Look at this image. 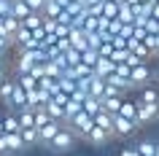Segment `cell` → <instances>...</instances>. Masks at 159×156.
<instances>
[{
	"instance_id": "obj_18",
	"label": "cell",
	"mask_w": 159,
	"mask_h": 156,
	"mask_svg": "<svg viewBox=\"0 0 159 156\" xmlns=\"http://www.w3.org/2000/svg\"><path fill=\"white\" fill-rule=\"evenodd\" d=\"M81 110H84V102H81V100H73V97H70V102L65 105V124L70 121L73 116H78Z\"/></svg>"
},
{
	"instance_id": "obj_36",
	"label": "cell",
	"mask_w": 159,
	"mask_h": 156,
	"mask_svg": "<svg viewBox=\"0 0 159 156\" xmlns=\"http://www.w3.org/2000/svg\"><path fill=\"white\" fill-rule=\"evenodd\" d=\"M140 62H146V59H140L138 54H135V51H129V57H127V65H129V67H138Z\"/></svg>"
},
{
	"instance_id": "obj_44",
	"label": "cell",
	"mask_w": 159,
	"mask_h": 156,
	"mask_svg": "<svg viewBox=\"0 0 159 156\" xmlns=\"http://www.w3.org/2000/svg\"><path fill=\"white\" fill-rule=\"evenodd\" d=\"M157 156H159V148H157Z\"/></svg>"
},
{
	"instance_id": "obj_20",
	"label": "cell",
	"mask_w": 159,
	"mask_h": 156,
	"mask_svg": "<svg viewBox=\"0 0 159 156\" xmlns=\"http://www.w3.org/2000/svg\"><path fill=\"white\" fill-rule=\"evenodd\" d=\"M43 19H46V16H43L41 11H33L30 16H25V19H22V25H25V27H30V30H38V27H43Z\"/></svg>"
},
{
	"instance_id": "obj_26",
	"label": "cell",
	"mask_w": 159,
	"mask_h": 156,
	"mask_svg": "<svg viewBox=\"0 0 159 156\" xmlns=\"http://www.w3.org/2000/svg\"><path fill=\"white\" fill-rule=\"evenodd\" d=\"M119 19L124 22V25H135V8L129 3H121V8H119Z\"/></svg>"
},
{
	"instance_id": "obj_3",
	"label": "cell",
	"mask_w": 159,
	"mask_h": 156,
	"mask_svg": "<svg viewBox=\"0 0 159 156\" xmlns=\"http://www.w3.org/2000/svg\"><path fill=\"white\" fill-rule=\"evenodd\" d=\"M138 129H140L138 121H132V118H127V116H121V113L113 116V132H116V137H132Z\"/></svg>"
},
{
	"instance_id": "obj_7",
	"label": "cell",
	"mask_w": 159,
	"mask_h": 156,
	"mask_svg": "<svg viewBox=\"0 0 159 156\" xmlns=\"http://www.w3.org/2000/svg\"><path fill=\"white\" fill-rule=\"evenodd\" d=\"M8 108H11V110H25V108H30V105H27V89H25V86H19V81H16L14 94H11Z\"/></svg>"
},
{
	"instance_id": "obj_30",
	"label": "cell",
	"mask_w": 159,
	"mask_h": 156,
	"mask_svg": "<svg viewBox=\"0 0 159 156\" xmlns=\"http://www.w3.org/2000/svg\"><path fill=\"white\" fill-rule=\"evenodd\" d=\"M97 51H100V57H111V54L116 51V46H113V41H105V43H102V46H100Z\"/></svg>"
},
{
	"instance_id": "obj_14",
	"label": "cell",
	"mask_w": 159,
	"mask_h": 156,
	"mask_svg": "<svg viewBox=\"0 0 159 156\" xmlns=\"http://www.w3.org/2000/svg\"><path fill=\"white\" fill-rule=\"evenodd\" d=\"M19 27H22V19H19V16H14V14H8V16H3V30H6V33H8L11 38H16Z\"/></svg>"
},
{
	"instance_id": "obj_32",
	"label": "cell",
	"mask_w": 159,
	"mask_h": 156,
	"mask_svg": "<svg viewBox=\"0 0 159 156\" xmlns=\"http://www.w3.org/2000/svg\"><path fill=\"white\" fill-rule=\"evenodd\" d=\"M14 8V0H0V16H8Z\"/></svg>"
},
{
	"instance_id": "obj_39",
	"label": "cell",
	"mask_w": 159,
	"mask_h": 156,
	"mask_svg": "<svg viewBox=\"0 0 159 156\" xmlns=\"http://www.w3.org/2000/svg\"><path fill=\"white\" fill-rule=\"evenodd\" d=\"M151 16H154V19H159V0L154 3V8H151Z\"/></svg>"
},
{
	"instance_id": "obj_23",
	"label": "cell",
	"mask_w": 159,
	"mask_h": 156,
	"mask_svg": "<svg viewBox=\"0 0 159 156\" xmlns=\"http://www.w3.org/2000/svg\"><path fill=\"white\" fill-rule=\"evenodd\" d=\"M119 8H121V3H119V0H105V3H102V16L119 19Z\"/></svg>"
},
{
	"instance_id": "obj_19",
	"label": "cell",
	"mask_w": 159,
	"mask_h": 156,
	"mask_svg": "<svg viewBox=\"0 0 159 156\" xmlns=\"http://www.w3.org/2000/svg\"><path fill=\"white\" fill-rule=\"evenodd\" d=\"M121 102H124V97H102V110H108V113L116 116L121 110Z\"/></svg>"
},
{
	"instance_id": "obj_24",
	"label": "cell",
	"mask_w": 159,
	"mask_h": 156,
	"mask_svg": "<svg viewBox=\"0 0 159 156\" xmlns=\"http://www.w3.org/2000/svg\"><path fill=\"white\" fill-rule=\"evenodd\" d=\"M62 8H65V6H62L59 0H46V6H43V16H54V19H57L59 14H62Z\"/></svg>"
},
{
	"instance_id": "obj_11",
	"label": "cell",
	"mask_w": 159,
	"mask_h": 156,
	"mask_svg": "<svg viewBox=\"0 0 159 156\" xmlns=\"http://www.w3.org/2000/svg\"><path fill=\"white\" fill-rule=\"evenodd\" d=\"M6 140H8L11 154H19V151H25V148H27L25 137H22V132H8V135H6Z\"/></svg>"
},
{
	"instance_id": "obj_17",
	"label": "cell",
	"mask_w": 159,
	"mask_h": 156,
	"mask_svg": "<svg viewBox=\"0 0 159 156\" xmlns=\"http://www.w3.org/2000/svg\"><path fill=\"white\" fill-rule=\"evenodd\" d=\"M121 116H127V118H132V121H138V100H127L121 102V110H119Z\"/></svg>"
},
{
	"instance_id": "obj_35",
	"label": "cell",
	"mask_w": 159,
	"mask_h": 156,
	"mask_svg": "<svg viewBox=\"0 0 159 156\" xmlns=\"http://www.w3.org/2000/svg\"><path fill=\"white\" fill-rule=\"evenodd\" d=\"M105 3V0H102ZM102 3H94V6H86V11L92 14V16H102Z\"/></svg>"
},
{
	"instance_id": "obj_34",
	"label": "cell",
	"mask_w": 159,
	"mask_h": 156,
	"mask_svg": "<svg viewBox=\"0 0 159 156\" xmlns=\"http://www.w3.org/2000/svg\"><path fill=\"white\" fill-rule=\"evenodd\" d=\"M0 156H11V148H8V140H6V135H0Z\"/></svg>"
},
{
	"instance_id": "obj_6",
	"label": "cell",
	"mask_w": 159,
	"mask_h": 156,
	"mask_svg": "<svg viewBox=\"0 0 159 156\" xmlns=\"http://www.w3.org/2000/svg\"><path fill=\"white\" fill-rule=\"evenodd\" d=\"M62 124H65V121H59V118H51L49 124H43V127H41V145H49L51 140L57 137V132L62 129Z\"/></svg>"
},
{
	"instance_id": "obj_5",
	"label": "cell",
	"mask_w": 159,
	"mask_h": 156,
	"mask_svg": "<svg viewBox=\"0 0 159 156\" xmlns=\"http://www.w3.org/2000/svg\"><path fill=\"white\" fill-rule=\"evenodd\" d=\"M159 118V105H148V102H140L138 100V124L146 127V124L157 121Z\"/></svg>"
},
{
	"instance_id": "obj_27",
	"label": "cell",
	"mask_w": 159,
	"mask_h": 156,
	"mask_svg": "<svg viewBox=\"0 0 159 156\" xmlns=\"http://www.w3.org/2000/svg\"><path fill=\"white\" fill-rule=\"evenodd\" d=\"M16 81H19V86H25L27 91L38 86V78H35L33 73H19V75H16Z\"/></svg>"
},
{
	"instance_id": "obj_1",
	"label": "cell",
	"mask_w": 159,
	"mask_h": 156,
	"mask_svg": "<svg viewBox=\"0 0 159 156\" xmlns=\"http://www.w3.org/2000/svg\"><path fill=\"white\" fill-rule=\"evenodd\" d=\"M75 140H78L75 129L70 127V124H65V127H62V129L57 132V137H54V140L49 143V148H51V151H57V154H65V151H73Z\"/></svg>"
},
{
	"instance_id": "obj_42",
	"label": "cell",
	"mask_w": 159,
	"mask_h": 156,
	"mask_svg": "<svg viewBox=\"0 0 159 156\" xmlns=\"http://www.w3.org/2000/svg\"><path fill=\"white\" fill-rule=\"evenodd\" d=\"M127 3H129V6H140L143 0H127Z\"/></svg>"
},
{
	"instance_id": "obj_4",
	"label": "cell",
	"mask_w": 159,
	"mask_h": 156,
	"mask_svg": "<svg viewBox=\"0 0 159 156\" xmlns=\"http://www.w3.org/2000/svg\"><path fill=\"white\" fill-rule=\"evenodd\" d=\"M154 75H157V73L151 70L148 62H140L138 67H132V83H135V89H140V86H148Z\"/></svg>"
},
{
	"instance_id": "obj_31",
	"label": "cell",
	"mask_w": 159,
	"mask_h": 156,
	"mask_svg": "<svg viewBox=\"0 0 159 156\" xmlns=\"http://www.w3.org/2000/svg\"><path fill=\"white\" fill-rule=\"evenodd\" d=\"M57 22H59V25H73V14H70L67 8H62V14L57 16Z\"/></svg>"
},
{
	"instance_id": "obj_16",
	"label": "cell",
	"mask_w": 159,
	"mask_h": 156,
	"mask_svg": "<svg viewBox=\"0 0 159 156\" xmlns=\"http://www.w3.org/2000/svg\"><path fill=\"white\" fill-rule=\"evenodd\" d=\"M43 108L49 110V116H51V118H59V121H65V105H62V102H57L54 97H51Z\"/></svg>"
},
{
	"instance_id": "obj_10",
	"label": "cell",
	"mask_w": 159,
	"mask_h": 156,
	"mask_svg": "<svg viewBox=\"0 0 159 156\" xmlns=\"http://www.w3.org/2000/svg\"><path fill=\"white\" fill-rule=\"evenodd\" d=\"M14 89H16V75H6V81H3V86H0V102L8 105Z\"/></svg>"
},
{
	"instance_id": "obj_8",
	"label": "cell",
	"mask_w": 159,
	"mask_h": 156,
	"mask_svg": "<svg viewBox=\"0 0 159 156\" xmlns=\"http://www.w3.org/2000/svg\"><path fill=\"white\" fill-rule=\"evenodd\" d=\"M113 137V135H111L108 129H102V127H97V124H94L92 127V132H89V135H86V143H92V145H105V143H108V140Z\"/></svg>"
},
{
	"instance_id": "obj_29",
	"label": "cell",
	"mask_w": 159,
	"mask_h": 156,
	"mask_svg": "<svg viewBox=\"0 0 159 156\" xmlns=\"http://www.w3.org/2000/svg\"><path fill=\"white\" fill-rule=\"evenodd\" d=\"M51 121V116H49V110H46V108H35V127H38V129H41L43 124H49Z\"/></svg>"
},
{
	"instance_id": "obj_33",
	"label": "cell",
	"mask_w": 159,
	"mask_h": 156,
	"mask_svg": "<svg viewBox=\"0 0 159 156\" xmlns=\"http://www.w3.org/2000/svg\"><path fill=\"white\" fill-rule=\"evenodd\" d=\"M119 156H140V151H138V145H124Z\"/></svg>"
},
{
	"instance_id": "obj_37",
	"label": "cell",
	"mask_w": 159,
	"mask_h": 156,
	"mask_svg": "<svg viewBox=\"0 0 159 156\" xmlns=\"http://www.w3.org/2000/svg\"><path fill=\"white\" fill-rule=\"evenodd\" d=\"M146 30H148V33H159V19L151 16L148 22H146Z\"/></svg>"
},
{
	"instance_id": "obj_40",
	"label": "cell",
	"mask_w": 159,
	"mask_h": 156,
	"mask_svg": "<svg viewBox=\"0 0 159 156\" xmlns=\"http://www.w3.org/2000/svg\"><path fill=\"white\" fill-rule=\"evenodd\" d=\"M0 135H6V121L0 118Z\"/></svg>"
},
{
	"instance_id": "obj_13",
	"label": "cell",
	"mask_w": 159,
	"mask_h": 156,
	"mask_svg": "<svg viewBox=\"0 0 159 156\" xmlns=\"http://www.w3.org/2000/svg\"><path fill=\"white\" fill-rule=\"evenodd\" d=\"M94 124L97 127H102V129H108L113 137H116V132H113V113H108V110H100V113L94 116Z\"/></svg>"
},
{
	"instance_id": "obj_15",
	"label": "cell",
	"mask_w": 159,
	"mask_h": 156,
	"mask_svg": "<svg viewBox=\"0 0 159 156\" xmlns=\"http://www.w3.org/2000/svg\"><path fill=\"white\" fill-rule=\"evenodd\" d=\"M138 100H140V102H148V105H159V91L154 89L151 83L148 86H140V97Z\"/></svg>"
},
{
	"instance_id": "obj_41",
	"label": "cell",
	"mask_w": 159,
	"mask_h": 156,
	"mask_svg": "<svg viewBox=\"0 0 159 156\" xmlns=\"http://www.w3.org/2000/svg\"><path fill=\"white\" fill-rule=\"evenodd\" d=\"M0 65H6V51H0Z\"/></svg>"
},
{
	"instance_id": "obj_22",
	"label": "cell",
	"mask_w": 159,
	"mask_h": 156,
	"mask_svg": "<svg viewBox=\"0 0 159 156\" xmlns=\"http://www.w3.org/2000/svg\"><path fill=\"white\" fill-rule=\"evenodd\" d=\"M11 14H14V16H19V19H25V16H30V14H33V8H30V3H27V0H14Z\"/></svg>"
},
{
	"instance_id": "obj_21",
	"label": "cell",
	"mask_w": 159,
	"mask_h": 156,
	"mask_svg": "<svg viewBox=\"0 0 159 156\" xmlns=\"http://www.w3.org/2000/svg\"><path fill=\"white\" fill-rule=\"evenodd\" d=\"M84 110H86V113H92V116H97L102 110V97H92V94H89V97L84 100Z\"/></svg>"
},
{
	"instance_id": "obj_28",
	"label": "cell",
	"mask_w": 159,
	"mask_h": 156,
	"mask_svg": "<svg viewBox=\"0 0 159 156\" xmlns=\"http://www.w3.org/2000/svg\"><path fill=\"white\" fill-rule=\"evenodd\" d=\"M157 148H159V143H151V140H143V143H138V151H140V156H157Z\"/></svg>"
},
{
	"instance_id": "obj_2",
	"label": "cell",
	"mask_w": 159,
	"mask_h": 156,
	"mask_svg": "<svg viewBox=\"0 0 159 156\" xmlns=\"http://www.w3.org/2000/svg\"><path fill=\"white\" fill-rule=\"evenodd\" d=\"M67 124H70V127L75 129V135H78V137L84 140L86 135L92 132V127H94V116H92V113H86V110H81V113L73 116V118H70Z\"/></svg>"
},
{
	"instance_id": "obj_9",
	"label": "cell",
	"mask_w": 159,
	"mask_h": 156,
	"mask_svg": "<svg viewBox=\"0 0 159 156\" xmlns=\"http://www.w3.org/2000/svg\"><path fill=\"white\" fill-rule=\"evenodd\" d=\"M116 65H119V62H113L111 57H100V59H97V65H94V73L100 75V78H108L111 73H116Z\"/></svg>"
},
{
	"instance_id": "obj_25",
	"label": "cell",
	"mask_w": 159,
	"mask_h": 156,
	"mask_svg": "<svg viewBox=\"0 0 159 156\" xmlns=\"http://www.w3.org/2000/svg\"><path fill=\"white\" fill-rule=\"evenodd\" d=\"M3 121H6V135H8V132H22L19 113H8V116H3Z\"/></svg>"
},
{
	"instance_id": "obj_38",
	"label": "cell",
	"mask_w": 159,
	"mask_h": 156,
	"mask_svg": "<svg viewBox=\"0 0 159 156\" xmlns=\"http://www.w3.org/2000/svg\"><path fill=\"white\" fill-rule=\"evenodd\" d=\"M27 3H30V8H33V11H41V14H43V6H46V0H27Z\"/></svg>"
},
{
	"instance_id": "obj_43",
	"label": "cell",
	"mask_w": 159,
	"mask_h": 156,
	"mask_svg": "<svg viewBox=\"0 0 159 156\" xmlns=\"http://www.w3.org/2000/svg\"><path fill=\"white\" fill-rule=\"evenodd\" d=\"M157 81H159V70H157Z\"/></svg>"
},
{
	"instance_id": "obj_12",
	"label": "cell",
	"mask_w": 159,
	"mask_h": 156,
	"mask_svg": "<svg viewBox=\"0 0 159 156\" xmlns=\"http://www.w3.org/2000/svg\"><path fill=\"white\" fill-rule=\"evenodd\" d=\"M22 137H25L27 148L30 145H41V129H38V127H22Z\"/></svg>"
}]
</instances>
